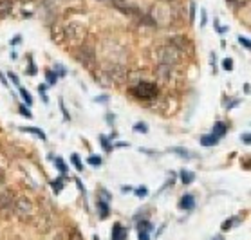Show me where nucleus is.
I'll list each match as a JSON object with an SVG mask.
<instances>
[{"label": "nucleus", "instance_id": "obj_25", "mask_svg": "<svg viewBox=\"0 0 251 240\" xmlns=\"http://www.w3.org/2000/svg\"><path fill=\"white\" fill-rule=\"evenodd\" d=\"M20 112H22V116H27V118H31V112H29V110H25L24 107H20Z\"/></svg>", "mask_w": 251, "mask_h": 240}, {"label": "nucleus", "instance_id": "obj_4", "mask_svg": "<svg viewBox=\"0 0 251 240\" xmlns=\"http://www.w3.org/2000/svg\"><path fill=\"white\" fill-rule=\"evenodd\" d=\"M13 212L17 213L22 220H29L34 215V206L27 197H18L13 204Z\"/></svg>", "mask_w": 251, "mask_h": 240}, {"label": "nucleus", "instance_id": "obj_30", "mask_svg": "<svg viewBox=\"0 0 251 240\" xmlns=\"http://www.w3.org/2000/svg\"><path fill=\"white\" fill-rule=\"evenodd\" d=\"M161 2H172V0H161Z\"/></svg>", "mask_w": 251, "mask_h": 240}, {"label": "nucleus", "instance_id": "obj_18", "mask_svg": "<svg viewBox=\"0 0 251 240\" xmlns=\"http://www.w3.org/2000/svg\"><path fill=\"white\" fill-rule=\"evenodd\" d=\"M223 65H224V69H226V71H231V67H233V62H231V60H224Z\"/></svg>", "mask_w": 251, "mask_h": 240}, {"label": "nucleus", "instance_id": "obj_26", "mask_svg": "<svg viewBox=\"0 0 251 240\" xmlns=\"http://www.w3.org/2000/svg\"><path fill=\"white\" fill-rule=\"evenodd\" d=\"M56 165L60 166V170L65 171V165H63V163H62V159H56Z\"/></svg>", "mask_w": 251, "mask_h": 240}, {"label": "nucleus", "instance_id": "obj_16", "mask_svg": "<svg viewBox=\"0 0 251 240\" xmlns=\"http://www.w3.org/2000/svg\"><path fill=\"white\" fill-rule=\"evenodd\" d=\"M20 94L24 96V101L27 103V105H31V103H33V99H31V94H29L27 91H24V89H20Z\"/></svg>", "mask_w": 251, "mask_h": 240}, {"label": "nucleus", "instance_id": "obj_5", "mask_svg": "<svg viewBox=\"0 0 251 240\" xmlns=\"http://www.w3.org/2000/svg\"><path fill=\"white\" fill-rule=\"evenodd\" d=\"M85 25H81V24H69L67 27H63V40L81 44V42L85 40Z\"/></svg>", "mask_w": 251, "mask_h": 240}, {"label": "nucleus", "instance_id": "obj_7", "mask_svg": "<svg viewBox=\"0 0 251 240\" xmlns=\"http://www.w3.org/2000/svg\"><path fill=\"white\" fill-rule=\"evenodd\" d=\"M110 2H112V6H114L116 9H120V11L125 13V15H136V17L141 15L139 7L134 6V4L128 2V0H110Z\"/></svg>", "mask_w": 251, "mask_h": 240}, {"label": "nucleus", "instance_id": "obj_19", "mask_svg": "<svg viewBox=\"0 0 251 240\" xmlns=\"http://www.w3.org/2000/svg\"><path fill=\"white\" fill-rule=\"evenodd\" d=\"M4 179H6V171L0 168V188H4Z\"/></svg>", "mask_w": 251, "mask_h": 240}, {"label": "nucleus", "instance_id": "obj_17", "mask_svg": "<svg viewBox=\"0 0 251 240\" xmlns=\"http://www.w3.org/2000/svg\"><path fill=\"white\" fill-rule=\"evenodd\" d=\"M22 130H25V132H33V134H36V136L38 137H42V139H44V132H40V130H36V128H34V126H29V128H22Z\"/></svg>", "mask_w": 251, "mask_h": 240}, {"label": "nucleus", "instance_id": "obj_15", "mask_svg": "<svg viewBox=\"0 0 251 240\" xmlns=\"http://www.w3.org/2000/svg\"><path fill=\"white\" fill-rule=\"evenodd\" d=\"M69 240H83V237H81V233L80 231H71V233H69Z\"/></svg>", "mask_w": 251, "mask_h": 240}, {"label": "nucleus", "instance_id": "obj_24", "mask_svg": "<svg viewBox=\"0 0 251 240\" xmlns=\"http://www.w3.org/2000/svg\"><path fill=\"white\" fill-rule=\"evenodd\" d=\"M139 240H150L149 239V233H145V231H139Z\"/></svg>", "mask_w": 251, "mask_h": 240}, {"label": "nucleus", "instance_id": "obj_3", "mask_svg": "<svg viewBox=\"0 0 251 240\" xmlns=\"http://www.w3.org/2000/svg\"><path fill=\"white\" fill-rule=\"evenodd\" d=\"M105 74L110 81H114L116 85H123L126 81V76H128V71H126L125 65L121 63H107L105 65Z\"/></svg>", "mask_w": 251, "mask_h": 240}, {"label": "nucleus", "instance_id": "obj_31", "mask_svg": "<svg viewBox=\"0 0 251 240\" xmlns=\"http://www.w3.org/2000/svg\"><path fill=\"white\" fill-rule=\"evenodd\" d=\"M101 2H110V0H101Z\"/></svg>", "mask_w": 251, "mask_h": 240}, {"label": "nucleus", "instance_id": "obj_21", "mask_svg": "<svg viewBox=\"0 0 251 240\" xmlns=\"http://www.w3.org/2000/svg\"><path fill=\"white\" fill-rule=\"evenodd\" d=\"M89 163H91V165H94V166H96V165H100V163H101V159H98L96 155H92L91 159H89Z\"/></svg>", "mask_w": 251, "mask_h": 240}, {"label": "nucleus", "instance_id": "obj_11", "mask_svg": "<svg viewBox=\"0 0 251 240\" xmlns=\"http://www.w3.org/2000/svg\"><path fill=\"white\" fill-rule=\"evenodd\" d=\"M98 210L101 212V218H107L109 217V206L105 200H98Z\"/></svg>", "mask_w": 251, "mask_h": 240}, {"label": "nucleus", "instance_id": "obj_22", "mask_svg": "<svg viewBox=\"0 0 251 240\" xmlns=\"http://www.w3.org/2000/svg\"><path fill=\"white\" fill-rule=\"evenodd\" d=\"M136 130L137 132H147V125H145V123H143V125H141V123H137V125H136Z\"/></svg>", "mask_w": 251, "mask_h": 240}, {"label": "nucleus", "instance_id": "obj_9", "mask_svg": "<svg viewBox=\"0 0 251 240\" xmlns=\"http://www.w3.org/2000/svg\"><path fill=\"white\" fill-rule=\"evenodd\" d=\"M126 239V229L121 224H114L112 229V240H125Z\"/></svg>", "mask_w": 251, "mask_h": 240}, {"label": "nucleus", "instance_id": "obj_29", "mask_svg": "<svg viewBox=\"0 0 251 240\" xmlns=\"http://www.w3.org/2000/svg\"><path fill=\"white\" fill-rule=\"evenodd\" d=\"M242 139H244L246 143H250V134H246V136H242Z\"/></svg>", "mask_w": 251, "mask_h": 240}, {"label": "nucleus", "instance_id": "obj_6", "mask_svg": "<svg viewBox=\"0 0 251 240\" xmlns=\"http://www.w3.org/2000/svg\"><path fill=\"white\" fill-rule=\"evenodd\" d=\"M76 58H78L87 69H91V71L96 69V56H94L92 46H81L80 49L76 51Z\"/></svg>", "mask_w": 251, "mask_h": 240}, {"label": "nucleus", "instance_id": "obj_1", "mask_svg": "<svg viewBox=\"0 0 251 240\" xmlns=\"http://www.w3.org/2000/svg\"><path fill=\"white\" fill-rule=\"evenodd\" d=\"M155 58H157V62L161 63V65H177V63H181L186 58V54H184L183 51H179L177 47H174L168 42L166 46H161L157 51H155Z\"/></svg>", "mask_w": 251, "mask_h": 240}, {"label": "nucleus", "instance_id": "obj_23", "mask_svg": "<svg viewBox=\"0 0 251 240\" xmlns=\"http://www.w3.org/2000/svg\"><path fill=\"white\" fill-rule=\"evenodd\" d=\"M47 80H49V83H54V81H56V78H54V74H52L51 71L47 72Z\"/></svg>", "mask_w": 251, "mask_h": 240}, {"label": "nucleus", "instance_id": "obj_12", "mask_svg": "<svg viewBox=\"0 0 251 240\" xmlns=\"http://www.w3.org/2000/svg\"><path fill=\"white\" fill-rule=\"evenodd\" d=\"M224 134H226V125H224V123H217V125H215V130H213L211 136H215L219 139V137H223Z\"/></svg>", "mask_w": 251, "mask_h": 240}, {"label": "nucleus", "instance_id": "obj_27", "mask_svg": "<svg viewBox=\"0 0 251 240\" xmlns=\"http://www.w3.org/2000/svg\"><path fill=\"white\" fill-rule=\"evenodd\" d=\"M240 44L246 47H250V40H248V38H240Z\"/></svg>", "mask_w": 251, "mask_h": 240}, {"label": "nucleus", "instance_id": "obj_2", "mask_svg": "<svg viewBox=\"0 0 251 240\" xmlns=\"http://www.w3.org/2000/svg\"><path fill=\"white\" fill-rule=\"evenodd\" d=\"M130 94L136 96L137 99H154L159 94V89L155 83H150V81H139L130 89Z\"/></svg>", "mask_w": 251, "mask_h": 240}, {"label": "nucleus", "instance_id": "obj_20", "mask_svg": "<svg viewBox=\"0 0 251 240\" xmlns=\"http://www.w3.org/2000/svg\"><path fill=\"white\" fill-rule=\"evenodd\" d=\"M73 163H75L76 165V168H78V170H81V163H80V159H78V155H73Z\"/></svg>", "mask_w": 251, "mask_h": 240}, {"label": "nucleus", "instance_id": "obj_13", "mask_svg": "<svg viewBox=\"0 0 251 240\" xmlns=\"http://www.w3.org/2000/svg\"><path fill=\"white\" fill-rule=\"evenodd\" d=\"M217 141H219V139L215 136H204L202 139H201V143L206 144V146H211V144H215Z\"/></svg>", "mask_w": 251, "mask_h": 240}, {"label": "nucleus", "instance_id": "obj_14", "mask_svg": "<svg viewBox=\"0 0 251 240\" xmlns=\"http://www.w3.org/2000/svg\"><path fill=\"white\" fill-rule=\"evenodd\" d=\"M181 179H183V183H184V184H188V183H192V181H194V175H192L190 171L184 170L183 173H181Z\"/></svg>", "mask_w": 251, "mask_h": 240}, {"label": "nucleus", "instance_id": "obj_10", "mask_svg": "<svg viewBox=\"0 0 251 240\" xmlns=\"http://www.w3.org/2000/svg\"><path fill=\"white\" fill-rule=\"evenodd\" d=\"M194 206H195V200L192 195H184L183 199H181V202H179V208H181V210H192Z\"/></svg>", "mask_w": 251, "mask_h": 240}, {"label": "nucleus", "instance_id": "obj_8", "mask_svg": "<svg viewBox=\"0 0 251 240\" xmlns=\"http://www.w3.org/2000/svg\"><path fill=\"white\" fill-rule=\"evenodd\" d=\"M13 11V0H0V18L9 17Z\"/></svg>", "mask_w": 251, "mask_h": 240}, {"label": "nucleus", "instance_id": "obj_28", "mask_svg": "<svg viewBox=\"0 0 251 240\" xmlns=\"http://www.w3.org/2000/svg\"><path fill=\"white\" fill-rule=\"evenodd\" d=\"M137 195H147V188H139L137 190Z\"/></svg>", "mask_w": 251, "mask_h": 240}]
</instances>
